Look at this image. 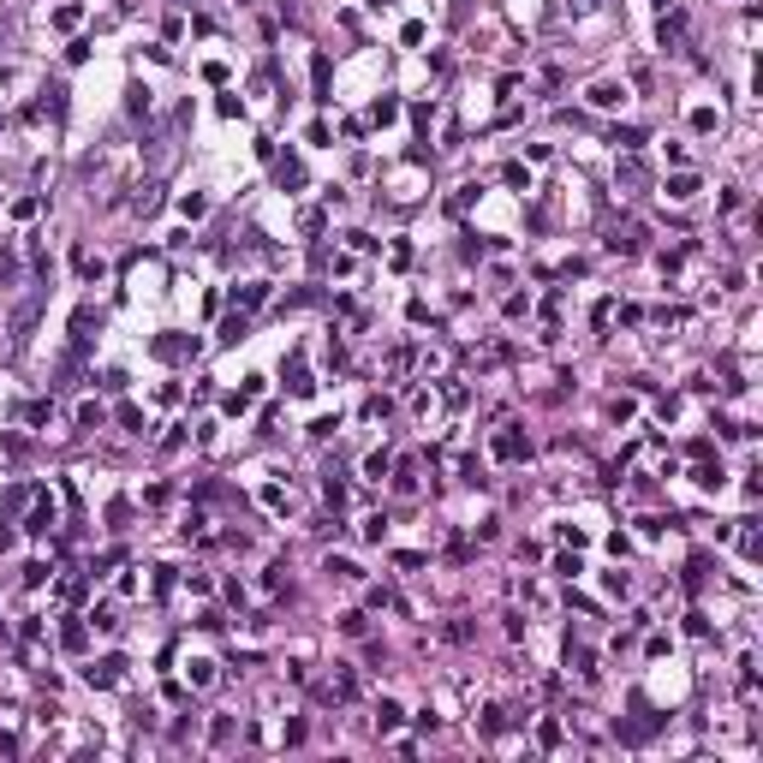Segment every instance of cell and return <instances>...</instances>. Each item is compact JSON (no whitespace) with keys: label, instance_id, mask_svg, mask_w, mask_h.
Masks as SVG:
<instances>
[{"label":"cell","instance_id":"12","mask_svg":"<svg viewBox=\"0 0 763 763\" xmlns=\"http://www.w3.org/2000/svg\"><path fill=\"white\" fill-rule=\"evenodd\" d=\"M400 722H405V709H400L394 698H382V704H376V734H394Z\"/></svg>","mask_w":763,"mask_h":763},{"label":"cell","instance_id":"9","mask_svg":"<svg viewBox=\"0 0 763 763\" xmlns=\"http://www.w3.org/2000/svg\"><path fill=\"white\" fill-rule=\"evenodd\" d=\"M275 179H281V191H298V185H304V161H298V156L275 161Z\"/></svg>","mask_w":763,"mask_h":763},{"label":"cell","instance_id":"45","mask_svg":"<svg viewBox=\"0 0 763 763\" xmlns=\"http://www.w3.org/2000/svg\"><path fill=\"white\" fill-rule=\"evenodd\" d=\"M650 6H668V0H650Z\"/></svg>","mask_w":763,"mask_h":763},{"label":"cell","instance_id":"2","mask_svg":"<svg viewBox=\"0 0 763 763\" xmlns=\"http://www.w3.org/2000/svg\"><path fill=\"white\" fill-rule=\"evenodd\" d=\"M126 680V656H101V662L84 668V686H96V692H113Z\"/></svg>","mask_w":763,"mask_h":763},{"label":"cell","instance_id":"38","mask_svg":"<svg viewBox=\"0 0 763 763\" xmlns=\"http://www.w3.org/2000/svg\"><path fill=\"white\" fill-rule=\"evenodd\" d=\"M382 531H388V519L370 513V519H364V542H382Z\"/></svg>","mask_w":763,"mask_h":763},{"label":"cell","instance_id":"25","mask_svg":"<svg viewBox=\"0 0 763 763\" xmlns=\"http://www.w3.org/2000/svg\"><path fill=\"white\" fill-rule=\"evenodd\" d=\"M340 632H346V638H364V632H370V620L358 615V608H346V615H340Z\"/></svg>","mask_w":763,"mask_h":763},{"label":"cell","instance_id":"23","mask_svg":"<svg viewBox=\"0 0 763 763\" xmlns=\"http://www.w3.org/2000/svg\"><path fill=\"white\" fill-rule=\"evenodd\" d=\"M48 418H54V405H48V400H30V405H24V423H30V430H42Z\"/></svg>","mask_w":763,"mask_h":763},{"label":"cell","instance_id":"8","mask_svg":"<svg viewBox=\"0 0 763 763\" xmlns=\"http://www.w3.org/2000/svg\"><path fill=\"white\" fill-rule=\"evenodd\" d=\"M60 644H66V650H84V644H90V620H84V615H72V620L60 626Z\"/></svg>","mask_w":763,"mask_h":763},{"label":"cell","instance_id":"30","mask_svg":"<svg viewBox=\"0 0 763 763\" xmlns=\"http://www.w3.org/2000/svg\"><path fill=\"white\" fill-rule=\"evenodd\" d=\"M233 739V716H215L209 722V745H227Z\"/></svg>","mask_w":763,"mask_h":763},{"label":"cell","instance_id":"24","mask_svg":"<svg viewBox=\"0 0 763 763\" xmlns=\"http://www.w3.org/2000/svg\"><path fill=\"white\" fill-rule=\"evenodd\" d=\"M501 727H507V709H501V704H489V709H483V739H495Z\"/></svg>","mask_w":763,"mask_h":763},{"label":"cell","instance_id":"37","mask_svg":"<svg viewBox=\"0 0 763 763\" xmlns=\"http://www.w3.org/2000/svg\"><path fill=\"white\" fill-rule=\"evenodd\" d=\"M78 268H84V281H101V275H108V263H101V257H78Z\"/></svg>","mask_w":763,"mask_h":763},{"label":"cell","instance_id":"40","mask_svg":"<svg viewBox=\"0 0 763 763\" xmlns=\"http://www.w3.org/2000/svg\"><path fill=\"white\" fill-rule=\"evenodd\" d=\"M334 430H340V418H316V423H310V435H316V442H328Z\"/></svg>","mask_w":763,"mask_h":763},{"label":"cell","instance_id":"6","mask_svg":"<svg viewBox=\"0 0 763 763\" xmlns=\"http://www.w3.org/2000/svg\"><path fill=\"white\" fill-rule=\"evenodd\" d=\"M662 197L668 203H692V197H698V173H668L662 179Z\"/></svg>","mask_w":763,"mask_h":763},{"label":"cell","instance_id":"5","mask_svg":"<svg viewBox=\"0 0 763 763\" xmlns=\"http://www.w3.org/2000/svg\"><path fill=\"white\" fill-rule=\"evenodd\" d=\"M656 42H662L668 54H674V48L686 42V12H662V24H656Z\"/></svg>","mask_w":763,"mask_h":763},{"label":"cell","instance_id":"16","mask_svg":"<svg viewBox=\"0 0 763 763\" xmlns=\"http://www.w3.org/2000/svg\"><path fill=\"white\" fill-rule=\"evenodd\" d=\"M388 471H394V460H388V448H376V453L364 460V477H370V483H382Z\"/></svg>","mask_w":763,"mask_h":763},{"label":"cell","instance_id":"26","mask_svg":"<svg viewBox=\"0 0 763 763\" xmlns=\"http://www.w3.org/2000/svg\"><path fill=\"white\" fill-rule=\"evenodd\" d=\"M555 572H561V579H579V572H585V561H579V549H572V555H555Z\"/></svg>","mask_w":763,"mask_h":763},{"label":"cell","instance_id":"15","mask_svg":"<svg viewBox=\"0 0 763 763\" xmlns=\"http://www.w3.org/2000/svg\"><path fill=\"white\" fill-rule=\"evenodd\" d=\"M179 215H185V221H203V215H209V197H203V191H185V197H179Z\"/></svg>","mask_w":763,"mask_h":763},{"label":"cell","instance_id":"35","mask_svg":"<svg viewBox=\"0 0 763 763\" xmlns=\"http://www.w3.org/2000/svg\"><path fill=\"white\" fill-rule=\"evenodd\" d=\"M692 131H716V108H692Z\"/></svg>","mask_w":763,"mask_h":763},{"label":"cell","instance_id":"18","mask_svg":"<svg viewBox=\"0 0 763 763\" xmlns=\"http://www.w3.org/2000/svg\"><path fill=\"white\" fill-rule=\"evenodd\" d=\"M692 477H698V489H709V495H716V489L727 483V471H722V460H716V465H698Z\"/></svg>","mask_w":763,"mask_h":763},{"label":"cell","instance_id":"3","mask_svg":"<svg viewBox=\"0 0 763 763\" xmlns=\"http://www.w3.org/2000/svg\"><path fill=\"white\" fill-rule=\"evenodd\" d=\"M495 460H507V465H513V460H531V435H525L519 423H507V430L495 435Z\"/></svg>","mask_w":763,"mask_h":763},{"label":"cell","instance_id":"32","mask_svg":"<svg viewBox=\"0 0 763 763\" xmlns=\"http://www.w3.org/2000/svg\"><path fill=\"white\" fill-rule=\"evenodd\" d=\"M394 489H400V495H412V489H418V465H412V460L400 465V477H394Z\"/></svg>","mask_w":763,"mask_h":763},{"label":"cell","instance_id":"11","mask_svg":"<svg viewBox=\"0 0 763 763\" xmlns=\"http://www.w3.org/2000/svg\"><path fill=\"white\" fill-rule=\"evenodd\" d=\"M322 572H334V579H346V585H358V579H364V567H358V561H346V555H328V561H322Z\"/></svg>","mask_w":763,"mask_h":763},{"label":"cell","instance_id":"14","mask_svg":"<svg viewBox=\"0 0 763 763\" xmlns=\"http://www.w3.org/2000/svg\"><path fill=\"white\" fill-rule=\"evenodd\" d=\"M233 298H239L245 310H257V304L268 298V281H245V286H233Z\"/></svg>","mask_w":763,"mask_h":763},{"label":"cell","instance_id":"19","mask_svg":"<svg viewBox=\"0 0 763 763\" xmlns=\"http://www.w3.org/2000/svg\"><path fill=\"white\" fill-rule=\"evenodd\" d=\"M739 555L757 561V519H739Z\"/></svg>","mask_w":763,"mask_h":763},{"label":"cell","instance_id":"29","mask_svg":"<svg viewBox=\"0 0 763 763\" xmlns=\"http://www.w3.org/2000/svg\"><path fill=\"white\" fill-rule=\"evenodd\" d=\"M460 483H471V489H477V483H489V477H483V465L471 460V453H465V460H460Z\"/></svg>","mask_w":763,"mask_h":763},{"label":"cell","instance_id":"7","mask_svg":"<svg viewBox=\"0 0 763 763\" xmlns=\"http://www.w3.org/2000/svg\"><path fill=\"white\" fill-rule=\"evenodd\" d=\"M156 209H161V179H143L131 197V215H156Z\"/></svg>","mask_w":763,"mask_h":763},{"label":"cell","instance_id":"46","mask_svg":"<svg viewBox=\"0 0 763 763\" xmlns=\"http://www.w3.org/2000/svg\"><path fill=\"white\" fill-rule=\"evenodd\" d=\"M0 126H6V120H0Z\"/></svg>","mask_w":763,"mask_h":763},{"label":"cell","instance_id":"22","mask_svg":"<svg viewBox=\"0 0 763 763\" xmlns=\"http://www.w3.org/2000/svg\"><path fill=\"white\" fill-rule=\"evenodd\" d=\"M370 120H376V126H394V120H400V101H394V96H382L376 108H370Z\"/></svg>","mask_w":763,"mask_h":763},{"label":"cell","instance_id":"10","mask_svg":"<svg viewBox=\"0 0 763 763\" xmlns=\"http://www.w3.org/2000/svg\"><path fill=\"white\" fill-rule=\"evenodd\" d=\"M24 531H30V537H42V531H54V501H36V507H30V519H24Z\"/></svg>","mask_w":763,"mask_h":763},{"label":"cell","instance_id":"20","mask_svg":"<svg viewBox=\"0 0 763 763\" xmlns=\"http://www.w3.org/2000/svg\"><path fill=\"white\" fill-rule=\"evenodd\" d=\"M310 84H316V101H328V54L310 60Z\"/></svg>","mask_w":763,"mask_h":763},{"label":"cell","instance_id":"4","mask_svg":"<svg viewBox=\"0 0 763 763\" xmlns=\"http://www.w3.org/2000/svg\"><path fill=\"white\" fill-rule=\"evenodd\" d=\"M567 668L579 674V680H597V650H590L585 638H567Z\"/></svg>","mask_w":763,"mask_h":763},{"label":"cell","instance_id":"44","mask_svg":"<svg viewBox=\"0 0 763 763\" xmlns=\"http://www.w3.org/2000/svg\"><path fill=\"white\" fill-rule=\"evenodd\" d=\"M370 6H376V12H382V6H394V0H370Z\"/></svg>","mask_w":763,"mask_h":763},{"label":"cell","instance_id":"31","mask_svg":"<svg viewBox=\"0 0 763 763\" xmlns=\"http://www.w3.org/2000/svg\"><path fill=\"white\" fill-rule=\"evenodd\" d=\"M602 590H608V597H626V590H632V579H626V572H602Z\"/></svg>","mask_w":763,"mask_h":763},{"label":"cell","instance_id":"43","mask_svg":"<svg viewBox=\"0 0 763 763\" xmlns=\"http://www.w3.org/2000/svg\"><path fill=\"white\" fill-rule=\"evenodd\" d=\"M6 638H12V626H6V620H0V644H6Z\"/></svg>","mask_w":763,"mask_h":763},{"label":"cell","instance_id":"41","mask_svg":"<svg viewBox=\"0 0 763 763\" xmlns=\"http://www.w3.org/2000/svg\"><path fill=\"white\" fill-rule=\"evenodd\" d=\"M108 519H113V531H126V519H131V501H113V507H108Z\"/></svg>","mask_w":763,"mask_h":763},{"label":"cell","instance_id":"21","mask_svg":"<svg viewBox=\"0 0 763 763\" xmlns=\"http://www.w3.org/2000/svg\"><path fill=\"white\" fill-rule=\"evenodd\" d=\"M245 328H251V316H245V310H239V316H227V322H221V346L245 340Z\"/></svg>","mask_w":763,"mask_h":763},{"label":"cell","instance_id":"42","mask_svg":"<svg viewBox=\"0 0 763 763\" xmlns=\"http://www.w3.org/2000/svg\"><path fill=\"white\" fill-rule=\"evenodd\" d=\"M78 19H84V6H60V12H54V24H60V30H72Z\"/></svg>","mask_w":763,"mask_h":763},{"label":"cell","instance_id":"27","mask_svg":"<svg viewBox=\"0 0 763 763\" xmlns=\"http://www.w3.org/2000/svg\"><path fill=\"white\" fill-rule=\"evenodd\" d=\"M501 179H507V185H513V191H531V173H525V167H519V161H507V167H501Z\"/></svg>","mask_w":763,"mask_h":763},{"label":"cell","instance_id":"39","mask_svg":"<svg viewBox=\"0 0 763 763\" xmlns=\"http://www.w3.org/2000/svg\"><path fill=\"white\" fill-rule=\"evenodd\" d=\"M24 585H30V590L48 585V561H30V567H24Z\"/></svg>","mask_w":763,"mask_h":763},{"label":"cell","instance_id":"1","mask_svg":"<svg viewBox=\"0 0 763 763\" xmlns=\"http://www.w3.org/2000/svg\"><path fill=\"white\" fill-rule=\"evenodd\" d=\"M585 101H590L597 113H620V108H626V84H620V78H597V84L585 90Z\"/></svg>","mask_w":763,"mask_h":763},{"label":"cell","instance_id":"28","mask_svg":"<svg viewBox=\"0 0 763 763\" xmlns=\"http://www.w3.org/2000/svg\"><path fill=\"white\" fill-rule=\"evenodd\" d=\"M78 430H101V405H96V400L78 405Z\"/></svg>","mask_w":763,"mask_h":763},{"label":"cell","instance_id":"13","mask_svg":"<svg viewBox=\"0 0 763 763\" xmlns=\"http://www.w3.org/2000/svg\"><path fill=\"white\" fill-rule=\"evenodd\" d=\"M84 620H90L96 632H120V608H113V602H101V608H90V615H84Z\"/></svg>","mask_w":763,"mask_h":763},{"label":"cell","instance_id":"36","mask_svg":"<svg viewBox=\"0 0 763 763\" xmlns=\"http://www.w3.org/2000/svg\"><path fill=\"white\" fill-rule=\"evenodd\" d=\"M120 423H126L131 435H143V412H138V405H120Z\"/></svg>","mask_w":763,"mask_h":763},{"label":"cell","instance_id":"33","mask_svg":"<svg viewBox=\"0 0 763 763\" xmlns=\"http://www.w3.org/2000/svg\"><path fill=\"white\" fill-rule=\"evenodd\" d=\"M191 686H215V662H203V656H197V662H191Z\"/></svg>","mask_w":763,"mask_h":763},{"label":"cell","instance_id":"34","mask_svg":"<svg viewBox=\"0 0 763 763\" xmlns=\"http://www.w3.org/2000/svg\"><path fill=\"white\" fill-rule=\"evenodd\" d=\"M537 745H549V752H555V745H561V722H542L537 727Z\"/></svg>","mask_w":763,"mask_h":763},{"label":"cell","instance_id":"17","mask_svg":"<svg viewBox=\"0 0 763 763\" xmlns=\"http://www.w3.org/2000/svg\"><path fill=\"white\" fill-rule=\"evenodd\" d=\"M608 138H615V149H626V156H632V149L644 143V126H615Z\"/></svg>","mask_w":763,"mask_h":763}]
</instances>
